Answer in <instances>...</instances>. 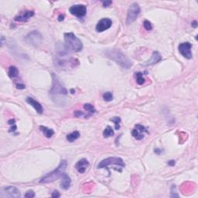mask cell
<instances>
[{"mask_svg":"<svg viewBox=\"0 0 198 198\" xmlns=\"http://www.w3.org/2000/svg\"><path fill=\"white\" fill-rule=\"evenodd\" d=\"M40 129L46 138H51L54 134V130L51 129H49V128L46 127V126H44V125H40Z\"/></svg>","mask_w":198,"mask_h":198,"instance_id":"obj_19","label":"cell"},{"mask_svg":"<svg viewBox=\"0 0 198 198\" xmlns=\"http://www.w3.org/2000/svg\"><path fill=\"white\" fill-rule=\"evenodd\" d=\"M69 11L73 16L81 19V18L85 16L86 13H87V6L85 5L82 4L74 5L69 9Z\"/></svg>","mask_w":198,"mask_h":198,"instance_id":"obj_10","label":"cell"},{"mask_svg":"<svg viewBox=\"0 0 198 198\" xmlns=\"http://www.w3.org/2000/svg\"><path fill=\"white\" fill-rule=\"evenodd\" d=\"M0 197L18 198L20 197V193H19V190L16 189V187H14L8 186V187H5L1 188V190H0Z\"/></svg>","mask_w":198,"mask_h":198,"instance_id":"obj_9","label":"cell"},{"mask_svg":"<svg viewBox=\"0 0 198 198\" xmlns=\"http://www.w3.org/2000/svg\"><path fill=\"white\" fill-rule=\"evenodd\" d=\"M52 88L50 90L49 94L52 98V100L55 101V102L58 104V100H62L61 98L64 99V97L67 96V91L59 81L58 78L55 76L54 74H52Z\"/></svg>","mask_w":198,"mask_h":198,"instance_id":"obj_3","label":"cell"},{"mask_svg":"<svg viewBox=\"0 0 198 198\" xmlns=\"http://www.w3.org/2000/svg\"><path fill=\"white\" fill-rule=\"evenodd\" d=\"M112 25V21L109 18H103L98 21L97 25H96V30L99 33L104 32L109 28Z\"/></svg>","mask_w":198,"mask_h":198,"instance_id":"obj_12","label":"cell"},{"mask_svg":"<svg viewBox=\"0 0 198 198\" xmlns=\"http://www.w3.org/2000/svg\"><path fill=\"white\" fill-rule=\"evenodd\" d=\"M71 94H74V89H71Z\"/></svg>","mask_w":198,"mask_h":198,"instance_id":"obj_39","label":"cell"},{"mask_svg":"<svg viewBox=\"0 0 198 198\" xmlns=\"http://www.w3.org/2000/svg\"><path fill=\"white\" fill-rule=\"evenodd\" d=\"M191 48L192 44L189 42H185V43H182L179 45L178 49H179V52L183 56H184L187 59H191L192 58V53H191Z\"/></svg>","mask_w":198,"mask_h":198,"instance_id":"obj_11","label":"cell"},{"mask_svg":"<svg viewBox=\"0 0 198 198\" xmlns=\"http://www.w3.org/2000/svg\"><path fill=\"white\" fill-rule=\"evenodd\" d=\"M34 16V12L31 10H26L23 13H21L20 14L18 15L17 16L14 18L15 21L17 22H26L29 20L31 17Z\"/></svg>","mask_w":198,"mask_h":198,"instance_id":"obj_14","label":"cell"},{"mask_svg":"<svg viewBox=\"0 0 198 198\" xmlns=\"http://www.w3.org/2000/svg\"><path fill=\"white\" fill-rule=\"evenodd\" d=\"M16 130V124L13 125H12V127L10 128V129H9V132H15Z\"/></svg>","mask_w":198,"mask_h":198,"instance_id":"obj_35","label":"cell"},{"mask_svg":"<svg viewBox=\"0 0 198 198\" xmlns=\"http://www.w3.org/2000/svg\"><path fill=\"white\" fill-rule=\"evenodd\" d=\"M8 75L10 78H15V77H16L17 76L19 75V71H18L17 67H15V66H11V67L9 68Z\"/></svg>","mask_w":198,"mask_h":198,"instance_id":"obj_22","label":"cell"},{"mask_svg":"<svg viewBox=\"0 0 198 198\" xmlns=\"http://www.w3.org/2000/svg\"><path fill=\"white\" fill-rule=\"evenodd\" d=\"M112 3V1H103V2H102V5H103V6H104V7L109 6H110Z\"/></svg>","mask_w":198,"mask_h":198,"instance_id":"obj_32","label":"cell"},{"mask_svg":"<svg viewBox=\"0 0 198 198\" xmlns=\"http://www.w3.org/2000/svg\"><path fill=\"white\" fill-rule=\"evenodd\" d=\"M170 197H178L179 195L177 194V190H176V186L175 185H172L170 189Z\"/></svg>","mask_w":198,"mask_h":198,"instance_id":"obj_28","label":"cell"},{"mask_svg":"<svg viewBox=\"0 0 198 198\" xmlns=\"http://www.w3.org/2000/svg\"><path fill=\"white\" fill-rule=\"evenodd\" d=\"M143 26L144 28L146 29V30H148V31H149V30H152V23L149 22V20H145L144 21L143 23Z\"/></svg>","mask_w":198,"mask_h":198,"instance_id":"obj_27","label":"cell"},{"mask_svg":"<svg viewBox=\"0 0 198 198\" xmlns=\"http://www.w3.org/2000/svg\"><path fill=\"white\" fill-rule=\"evenodd\" d=\"M35 197V193L33 190H28L25 194V197L26 198H33Z\"/></svg>","mask_w":198,"mask_h":198,"instance_id":"obj_30","label":"cell"},{"mask_svg":"<svg viewBox=\"0 0 198 198\" xmlns=\"http://www.w3.org/2000/svg\"><path fill=\"white\" fill-rule=\"evenodd\" d=\"M26 102L29 104H30L33 108L36 110V112L39 114H42L43 112H44V109H43V106L41 105L40 102H38L37 101H36L34 98H31V97H27L26 99Z\"/></svg>","mask_w":198,"mask_h":198,"instance_id":"obj_15","label":"cell"},{"mask_svg":"<svg viewBox=\"0 0 198 198\" xmlns=\"http://www.w3.org/2000/svg\"><path fill=\"white\" fill-rule=\"evenodd\" d=\"M168 164H169L170 167H173V166H174V165H175V161H174V160H169V162H168Z\"/></svg>","mask_w":198,"mask_h":198,"instance_id":"obj_37","label":"cell"},{"mask_svg":"<svg viewBox=\"0 0 198 198\" xmlns=\"http://www.w3.org/2000/svg\"><path fill=\"white\" fill-rule=\"evenodd\" d=\"M64 19V15H61V14L60 15V16H58V20L59 21H63Z\"/></svg>","mask_w":198,"mask_h":198,"instance_id":"obj_38","label":"cell"},{"mask_svg":"<svg viewBox=\"0 0 198 198\" xmlns=\"http://www.w3.org/2000/svg\"><path fill=\"white\" fill-rule=\"evenodd\" d=\"M140 12H141L140 6L137 2H133L132 4L130 5L129 8L127 12L126 24L130 25L132 23H134L138 18V16H139Z\"/></svg>","mask_w":198,"mask_h":198,"instance_id":"obj_7","label":"cell"},{"mask_svg":"<svg viewBox=\"0 0 198 198\" xmlns=\"http://www.w3.org/2000/svg\"><path fill=\"white\" fill-rule=\"evenodd\" d=\"M64 47L71 52H79L83 49V44L79 38L73 33L64 34Z\"/></svg>","mask_w":198,"mask_h":198,"instance_id":"obj_4","label":"cell"},{"mask_svg":"<svg viewBox=\"0 0 198 198\" xmlns=\"http://www.w3.org/2000/svg\"><path fill=\"white\" fill-rule=\"evenodd\" d=\"M67 161L62 160L60 165L56 167V169L46 174V176H44V177L40 180V184H49V183H52L56 179H58L59 178L62 177V176L64 175L65 170L67 169Z\"/></svg>","mask_w":198,"mask_h":198,"instance_id":"obj_5","label":"cell"},{"mask_svg":"<svg viewBox=\"0 0 198 198\" xmlns=\"http://www.w3.org/2000/svg\"><path fill=\"white\" fill-rule=\"evenodd\" d=\"M162 60V56L158 51H154L152 53V56H151V58L149 60V61H146V63H144L143 66H149V65H152L157 64V63L159 62V61Z\"/></svg>","mask_w":198,"mask_h":198,"instance_id":"obj_17","label":"cell"},{"mask_svg":"<svg viewBox=\"0 0 198 198\" xmlns=\"http://www.w3.org/2000/svg\"><path fill=\"white\" fill-rule=\"evenodd\" d=\"M74 115L75 117H77V118H79V117H84V118H86V115L83 112H81V111H76L74 113Z\"/></svg>","mask_w":198,"mask_h":198,"instance_id":"obj_29","label":"cell"},{"mask_svg":"<svg viewBox=\"0 0 198 198\" xmlns=\"http://www.w3.org/2000/svg\"><path fill=\"white\" fill-rule=\"evenodd\" d=\"M191 25H192V26H193V27L196 28L197 26V22L196 20L193 21V22H192V23H191Z\"/></svg>","mask_w":198,"mask_h":198,"instance_id":"obj_36","label":"cell"},{"mask_svg":"<svg viewBox=\"0 0 198 198\" xmlns=\"http://www.w3.org/2000/svg\"><path fill=\"white\" fill-rule=\"evenodd\" d=\"M84 109L85 111H87V112H88V114H87L88 118L90 116H91L93 114H94L96 112L94 107L91 104H84Z\"/></svg>","mask_w":198,"mask_h":198,"instance_id":"obj_20","label":"cell"},{"mask_svg":"<svg viewBox=\"0 0 198 198\" xmlns=\"http://www.w3.org/2000/svg\"><path fill=\"white\" fill-rule=\"evenodd\" d=\"M42 40H43L42 35L36 30L30 32L25 37V41L26 42V44L34 46H40L42 43Z\"/></svg>","mask_w":198,"mask_h":198,"instance_id":"obj_8","label":"cell"},{"mask_svg":"<svg viewBox=\"0 0 198 198\" xmlns=\"http://www.w3.org/2000/svg\"><path fill=\"white\" fill-rule=\"evenodd\" d=\"M144 132L148 133V131L145 128V126L142 125H136L135 126V129L132 132V135L136 139L141 140L144 138Z\"/></svg>","mask_w":198,"mask_h":198,"instance_id":"obj_13","label":"cell"},{"mask_svg":"<svg viewBox=\"0 0 198 198\" xmlns=\"http://www.w3.org/2000/svg\"><path fill=\"white\" fill-rule=\"evenodd\" d=\"M89 167V163L86 159H80L75 165V169H77V172L81 174L84 173L86 169H88V167Z\"/></svg>","mask_w":198,"mask_h":198,"instance_id":"obj_16","label":"cell"},{"mask_svg":"<svg viewBox=\"0 0 198 198\" xmlns=\"http://www.w3.org/2000/svg\"><path fill=\"white\" fill-rule=\"evenodd\" d=\"M106 57L109 58L112 61H115L117 64L124 69H129L132 67V63L127 56H125L121 50L118 49H110L106 50L104 52Z\"/></svg>","mask_w":198,"mask_h":198,"instance_id":"obj_2","label":"cell"},{"mask_svg":"<svg viewBox=\"0 0 198 198\" xmlns=\"http://www.w3.org/2000/svg\"><path fill=\"white\" fill-rule=\"evenodd\" d=\"M103 99L105 102H112L113 100V94L112 92H105L103 94Z\"/></svg>","mask_w":198,"mask_h":198,"instance_id":"obj_26","label":"cell"},{"mask_svg":"<svg viewBox=\"0 0 198 198\" xmlns=\"http://www.w3.org/2000/svg\"><path fill=\"white\" fill-rule=\"evenodd\" d=\"M136 82H137L138 84L139 85H142L145 83V78L143 77V74L141 73V72H138L136 74Z\"/></svg>","mask_w":198,"mask_h":198,"instance_id":"obj_24","label":"cell"},{"mask_svg":"<svg viewBox=\"0 0 198 198\" xmlns=\"http://www.w3.org/2000/svg\"><path fill=\"white\" fill-rule=\"evenodd\" d=\"M16 88L18 89H24L26 88V86L24 84H18L16 85Z\"/></svg>","mask_w":198,"mask_h":198,"instance_id":"obj_34","label":"cell"},{"mask_svg":"<svg viewBox=\"0 0 198 198\" xmlns=\"http://www.w3.org/2000/svg\"><path fill=\"white\" fill-rule=\"evenodd\" d=\"M154 152H155V153H156V154L159 155V154H161V153H162V152H163V151L161 149H158V148H157V149H155Z\"/></svg>","mask_w":198,"mask_h":198,"instance_id":"obj_33","label":"cell"},{"mask_svg":"<svg viewBox=\"0 0 198 198\" xmlns=\"http://www.w3.org/2000/svg\"><path fill=\"white\" fill-rule=\"evenodd\" d=\"M51 197L54 198H57V197H61V194H60V193H59L57 190H54V191L53 192Z\"/></svg>","mask_w":198,"mask_h":198,"instance_id":"obj_31","label":"cell"},{"mask_svg":"<svg viewBox=\"0 0 198 198\" xmlns=\"http://www.w3.org/2000/svg\"><path fill=\"white\" fill-rule=\"evenodd\" d=\"M66 50L64 47V50L57 51L55 56V65L61 69L74 68L79 64V61L77 59L71 57Z\"/></svg>","mask_w":198,"mask_h":198,"instance_id":"obj_1","label":"cell"},{"mask_svg":"<svg viewBox=\"0 0 198 198\" xmlns=\"http://www.w3.org/2000/svg\"><path fill=\"white\" fill-rule=\"evenodd\" d=\"M110 121L113 122L115 123V129L118 130L120 129V122H121V119L119 117H113L110 119Z\"/></svg>","mask_w":198,"mask_h":198,"instance_id":"obj_25","label":"cell"},{"mask_svg":"<svg viewBox=\"0 0 198 198\" xmlns=\"http://www.w3.org/2000/svg\"><path fill=\"white\" fill-rule=\"evenodd\" d=\"M112 166H115L119 169L120 172H122V169L125 167V164L122 159L119 158V157H109V158L104 159L98 165V169H103V168H106L108 169L109 167Z\"/></svg>","mask_w":198,"mask_h":198,"instance_id":"obj_6","label":"cell"},{"mask_svg":"<svg viewBox=\"0 0 198 198\" xmlns=\"http://www.w3.org/2000/svg\"><path fill=\"white\" fill-rule=\"evenodd\" d=\"M71 184V179L67 173H64L62 176V180L61 183V187L64 190H67L70 187Z\"/></svg>","mask_w":198,"mask_h":198,"instance_id":"obj_18","label":"cell"},{"mask_svg":"<svg viewBox=\"0 0 198 198\" xmlns=\"http://www.w3.org/2000/svg\"><path fill=\"white\" fill-rule=\"evenodd\" d=\"M80 137V132L78 131H74L67 136V139L68 142H73Z\"/></svg>","mask_w":198,"mask_h":198,"instance_id":"obj_21","label":"cell"},{"mask_svg":"<svg viewBox=\"0 0 198 198\" xmlns=\"http://www.w3.org/2000/svg\"><path fill=\"white\" fill-rule=\"evenodd\" d=\"M115 135V132H114V130L112 129V128L111 126H107L104 130L103 131V136L104 138H109L111 136H113Z\"/></svg>","mask_w":198,"mask_h":198,"instance_id":"obj_23","label":"cell"}]
</instances>
